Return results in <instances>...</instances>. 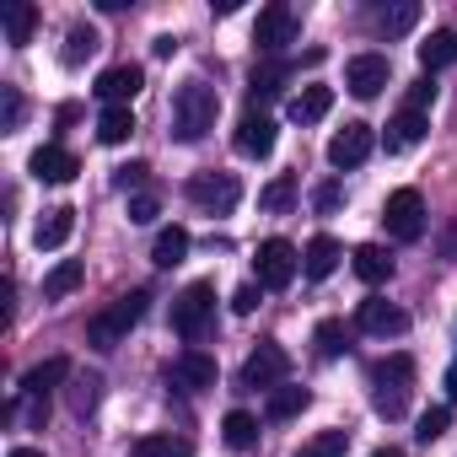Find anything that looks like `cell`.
Instances as JSON below:
<instances>
[{
    "instance_id": "6da1fadb",
    "label": "cell",
    "mask_w": 457,
    "mask_h": 457,
    "mask_svg": "<svg viewBox=\"0 0 457 457\" xmlns=\"http://www.w3.org/2000/svg\"><path fill=\"white\" fill-rule=\"evenodd\" d=\"M215 113H220V92H215L210 81H183V87L172 92V135H178L183 145L204 140V135L215 129Z\"/></svg>"
},
{
    "instance_id": "7a4b0ae2",
    "label": "cell",
    "mask_w": 457,
    "mask_h": 457,
    "mask_svg": "<svg viewBox=\"0 0 457 457\" xmlns=\"http://www.w3.org/2000/svg\"><path fill=\"white\" fill-rule=\"evenodd\" d=\"M409 393H414V361H409L403 350L371 366V409H377L382 420H403Z\"/></svg>"
},
{
    "instance_id": "3957f363",
    "label": "cell",
    "mask_w": 457,
    "mask_h": 457,
    "mask_svg": "<svg viewBox=\"0 0 457 457\" xmlns=\"http://www.w3.org/2000/svg\"><path fill=\"white\" fill-rule=\"evenodd\" d=\"M140 312H145V291L119 296L108 312H97V318L87 323V345H92V350H119V339L140 323Z\"/></svg>"
},
{
    "instance_id": "277c9868",
    "label": "cell",
    "mask_w": 457,
    "mask_h": 457,
    "mask_svg": "<svg viewBox=\"0 0 457 457\" xmlns=\"http://www.w3.org/2000/svg\"><path fill=\"white\" fill-rule=\"evenodd\" d=\"M210 318H215V286H210V280H194V286L172 302V334L199 339V334L210 328Z\"/></svg>"
},
{
    "instance_id": "5b68a950",
    "label": "cell",
    "mask_w": 457,
    "mask_h": 457,
    "mask_svg": "<svg viewBox=\"0 0 457 457\" xmlns=\"http://www.w3.org/2000/svg\"><path fill=\"white\" fill-rule=\"evenodd\" d=\"M382 220H387V232L398 243H420L425 237V199H420V188H393L387 204H382Z\"/></svg>"
},
{
    "instance_id": "8992f818",
    "label": "cell",
    "mask_w": 457,
    "mask_h": 457,
    "mask_svg": "<svg viewBox=\"0 0 457 457\" xmlns=\"http://www.w3.org/2000/svg\"><path fill=\"white\" fill-rule=\"evenodd\" d=\"M188 199H194L199 210H210V215H226V210H237L243 183H237L232 172H194V178H188Z\"/></svg>"
},
{
    "instance_id": "52a82bcc",
    "label": "cell",
    "mask_w": 457,
    "mask_h": 457,
    "mask_svg": "<svg viewBox=\"0 0 457 457\" xmlns=\"http://www.w3.org/2000/svg\"><path fill=\"white\" fill-rule=\"evenodd\" d=\"M296 33H302V17H296L291 6H264L259 22H253V44H259V54H286V49L296 44Z\"/></svg>"
},
{
    "instance_id": "ba28073f",
    "label": "cell",
    "mask_w": 457,
    "mask_h": 457,
    "mask_svg": "<svg viewBox=\"0 0 457 457\" xmlns=\"http://www.w3.org/2000/svg\"><path fill=\"white\" fill-rule=\"evenodd\" d=\"M253 270H259V286H264V291H286V286L296 280L302 259H296V248H291L286 237H270V243H259Z\"/></svg>"
},
{
    "instance_id": "9c48e42d",
    "label": "cell",
    "mask_w": 457,
    "mask_h": 457,
    "mask_svg": "<svg viewBox=\"0 0 457 457\" xmlns=\"http://www.w3.org/2000/svg\"><path fill=\"white\" fill-rule=\"evenodd\" d=\"M286 371H291V355H286L275 339H264V345L243 361V387H264V393H275V387L286 382Z\"/></svg>"
},
{
    "instance_id": "30bf717a",
    "label": "cell",
    "mask_w": 457,
    "mask_h": 457,
    "mask_svg": "<svg viewBox=\"0 0 457 457\" xmlns=\"http://www.w3.org/2000/svg\"><path fill=\"white\" fill-rule=\"evenodd\" d=\"M393 81V65H387V54H355L350 65H345V87L361 97V103H371V97H382V87Z\"/></svg>"
},
{
    "instance_id": "8fae6325",
    "label": "cell",
    "mask_w": 457,
    "mask_h": 457,
    "mask_svg": "<svg viewBox=\"0 0 457 457\" xmlns=\"http://www.w3.org/2000/svg\"><path fill=\"white\" fill-rule=\"evenodd\" d=\"M371 145H377V135H371V124H345L334 140H328V162L339 167V172H350V167H361L366 156H371Z\"/></svg>"
},
{
    "instance_id": "7c38bea8",
    "label": "cell",
    "mask_w": 457,
    "mask_h": 457,
    "mask_svg": "<svg viewBox=\"0 0 457 457\" xmlns=\"http://www.w3.org/2000/svg\"><path fill=\"white\" fill-rule=\"evenodd\" d=\"M140 87H145V71H140V65H113V71H103V76H97V87H92V92H97L108 108H129V103L140 97Z\"/></svg>"
},
{
    "instance_id": "4fadbf2b",
    "label": "cell",
    "mask_w": 457,
    "mask_h": 457,
    "mask_svg": "<svg viewBox=\"0 0 457 457\" xmlns=\"http://www.w3.org/2000/svg\"><path fill=\"white\" fill-rule=\"evenodd\" d=\"M355 323H361L366 334H377V339H398V334L409 328V312L393 307V302H382V296H366L361 312H355Z\"/></svg>"
},
{
    "instance_id": "5bb4252c",
    "label": "cell",
    "mask_w": 457,
    "mask_h": 457,
    "mask_svg": "<svg viewBox=\"0 0 457 457\" xmlns=\"http://www.w3.org/2000/svg\"><path fill=\"white\" fill-rule=\"evenodd\" d=\"M167 382H172V387H188V393H204V387H215V361H210L204 350H183V355L167 366Z\"/></svg>"
},
{
    "instance_id": "9a60e30c",
    "label": "cell",
    "mask_w": 457,
    "mask_h": 457,
    "mask_svg": "<svg viewBox=\"0 0 457 457\" xmlns=\"http://www.w3.org/2000/svg\"><path fill=\"white\" fill-rule=\"evenodd\" d=\"M28 172H33L38 183H71V178L81 172V162H76V151H65V145H38L33 162H28Z\"/></svg>"
},
{
    "instance_id": "2e32d148",
    "label": "cell",
    "mask_w": 457,
    "mask_h": 457,
    "mask_svg": "<svg viewBox=\"0 0 457 457\" xmlns=\"http://www.w3.org/2000/svg\"><path fill=\"white\" fill-rule=\"evenodd\" d=\"M237 151L264 162V156L275 151V119H270V113H243V124H237Z\"/></svg>"
},
{
    "instance_id": "e0dca14e",
    "label": "cell",
    "mask_w": 457,
    "mask_h": 457,
    "mask_svg": "<svg viewBox=\"0 0 457 457\" xmlns=\"http://www.w3.org/2000/svg\"><path fill=\"white\" fill-rule=\"evenodd\" d=\"M71 232H76V210H71V204H54V210H44V220L33 226V243H38V248H65Z\"/></svg>"
},
{
    "instance_id": "ac0fdd59",
    "label": "cell",
    "mask_w": 457,
    "mask_h": 457,
    "mask_svg": "<svg viewBox=\"0 0 457 457\" xmlns=\"http://www.w3.org/2000/svg\"><path fill=\"white\" fill-rule=\"evenodd\" d=\"M339 259H345V248H339L328 232H318V237L307 243V253H302V270H307V280H328V275L339 270Z\"/></svg>"
},
{
    "instance_id": "d6986e66",
    "label": "cell",
    "mask_w": 457,
    "mask_h": 457,
    "mask_svg": "<svg viewBox=\"0 0 457 457\" xmlns=\"http://www.w3.org/2000/svg\"><path fill=\"white\" fill-rule=\"evenodd\" d=\"M0 22H6V44H12V49H22V44H33L38 6H28V0H12V6H0Z\"/></svg>"
},
{
    "instance_id": "ffe728a7",
    "label": "cell",
    "mask_w": 457,
    "mask_h": 457,
    "mask_svg": "<svg viewBox=\"0 0 457 457\" xmlns=\"http://www.w3.org/2000/svg\"><path fill=\"white\" fill-rule=\"evenodd\" d=\"M71 377H76L71 361H65V355H49L44 366H33V371L22 377V393H28V398H44L49 387H60V382H71Z\"/></svg>"
},
{
    "instance_id": "44dd1931",
    "label": "cell",
    "mask_w": 457,
    "mask_h": 457,
    "mask_svg": "<svg viewBox=\"0 0 457 457\" xmlns=\"http://www.w3.org/2000/svg\"><path fill=\"white\" fill-rule=\"evenodd\" d=\"M420 65H425V76H436V71L457 65V28H441V33H430V38L420 44Z\"/></svg>"
},
{
    "instance_id": "7402d4cb",
    "label": "cell",
    "mask_w": 457,
    "mask_h": 457,
    "mask_svg": "<svg viewBox=\"0 0 457 457\" xmlns=\"http://www.w3.org/2000/svg\"><path fill=\"white\" fill-rule=\"evenodd\" d=\"M328 108H334V87H318V81L291 97V119H296V124H318Z\"/></svg>"
},
{
    "instance_id": "603a6c76",
    "label": "cell",
    "mask_w": 457,
    "mask_h": 457,
    "mask_svg": "<svg viewBox=\"0 0 457 457\" xmlns=\"http://www.w3.org/2000/svg\"><path fill=\"white\" fill-rule=\"evenodd\" d=\"M81 280H87V264H81V259H60V264L44 275V302H65Z\"/></svg>"
},
{
    "instance_id": "cb8c5ba5",
    "label": "cell",
    "mask_w": 457,
    "mask_h": 457,
    "mask_svg": "<svg viewBox=\"0 0 457 457\" xmlns=\"http://www.w3.org/2000/svg\"><path fill=\"white\" fill-rule=\"evenodd\" d=\"M183 259H188V232H183V226H162L156 248H151V264L156 270H178Z\"/></svg>"
},
{
    "instance_id": "d4e9b609",
    "label": "cell",
    "mask_w": 457,
    "mask_h": 457,
    "mask_svg": "<svg viewBox=\"0 0 457 457\" xmlns=\"http://www.w3.org/2000/svg\"><path fill=\"white\" fill-rule=\"evenodd\" d=\"M425 129H430V119H425V113H414V108H403V113L387 124V151H409V145H420V140H425Z\"/></svg>"
},
{
    "instance_id": "484cf974",
    "label": "cell",
    "mask_w": 457,
    "mask_h": 457,
    "mask_svg": "<svg viewBox=\"0 0 457 457\" xmlns=\"http://www.w3.org/2000/svg\"><path fill=\"white\" fill-rule=\"evenodd\" d=\"M350 264H355V275H361L366 286H382V280L393 275V259H387V248H377V243H361V248L350 253Z\"/></svg>"
},
{
    "instance_id": "4316f807",
    "label": "cell",
    "mask_w": 457,
    "mask_h": 457,
    "mask_svg": "<svg viewBox=\"0 0 457 457\" xmlns=\"http://www.w3.org/2000/svg\"><path fill=\"white\" fill-rule=\"evenodd\" d=\"M65 398H71V414H81V420H87V414L97 409V398H103V377H97V371H76Z\"/></svg>"
},
{
    "instance_id": "83f0119b",
    "label": "cell",
    "mask_w": 457,
    "mask_h": 457,
    "mask_svg": "<svg viewBox=\"0 0 457 457\" xmlns=\"http://www.w3.org/2000/svg\"><path fill=\"white\" fill-rule=\"evenodd\" d=\"M307 403H312V393H307V387H291V382H280V387L270 393L264 414H270V420H296V414H302Z\"/></svg>"
},
{
    "instance_id": "f1b7e54d",
    "label": "cell",
    "mask_w": 457,
    "mask_h": 457,
    "mask_svg": "<svg viewBox=\"0 0 457 457\" xmlns=\"http://www.w3.org/2000/svg\"><path fill=\"white\" fill-rule=\"evenodd\" d=\"M220 436H226V446H237V452H243V446L259 441V420H253L248 409H232V414L220 420Z\"/></svg>"
},
{
    "instance_id": "f546056e",
    "label": "cell",
    "mask_w": 457,
    "mask_h": 457,
    "mask_svg": "<svg viewBox=\"0 0 457 457\" xmlns=\"http://www.w3.org/2000/svg\"><path fill=\"white\" fill-rule=\"evenodd\" d=\"M92 54H97V33H92L87 22H76V28L65 33V49H60V60H65V65L76 71V65H87Z\"/></svg>"
},
{
    "instance_id": "4dcf8cb0",
    "label": "cell",
    "mask_w": 457,
    "mask_h": 457,
    "mask_svg": "<svg viewBox=\"0 0 457 457\" xmlns=\"http://www.w3.org/2000/svg\"><path fill=\"white\" fill-rule=\"evenodd\" d=\"M135 135V113L129 108H103V119H97V140L103 145H124Z\"/></svg>"
},
{
    "instance_id": "1f68e13d",
    "label": "cell",
    "mask_w": 457,
    "mask_h": 457,
    "mask_svg": "<svg viewBox=\"0 0 457 457\" xmlns=\"http://www.w3.org/2000/svg\"><path fill=\"white\" fill-rule=\"evenodd\" d=\"M129 457H194V446L183 436H140L129 446Z\"/></svg>"
},
{
    "instance_id": "d6a6232c",
    "label": "cell",
    "mask_w": 457,
    "mask_h": 457,
    "mask_svg": "<svg viewBox=\"0 0 457 457\" xmlns=\"http://www.w3.org/2000/svg\"><path fill=\"white\" fill-rule=\"evenodd\" d=\"M345 452H350V430H339V425H334V430H318L312 441H302V452H296V457H345Z\"/></svg>"
},
{
    "instance_id": "836d02e7",
    "label": "cell",
    "mask_w": 457,
    "mask_h": 457,
    "mask_svg": "<svg viewBox=\"0 0 457 457\" xmlns=\"http://www.w3.org/2000/svg\"><path fill=\"white\" fill-rule=\"evenodd\" d=\"M286 81H291V65H286V60H270V65L253 71V97H280Z\"/></svg>"
},
{
    "instance_id": "e575fe53",
    "label": "cell",
    "mask_w": 457,
    "mask_h": 457,
    "mask_svg": "<svg viewBox=\"0 0 457 457\" xmlns=\"http://www.w3.org/2000/svg\"><path fill=\"white\" fill-rule=\"evenodd\" d=\"M312 345H318V355H323V361H334V355H345V350H350V334H345V323H339V318H323V323H318V334H312Z\"/></svg>"
},
{
    "instance_id": "d590c367",
    "label": "cell",
    "mask_w": 457,
    "mask_h": 457,
    "mask_svg": "<svg viewBox=\"0 0 457 457\" xmlns=\"http://www.w3.org/2000/svg\"><path fill=\"white\" fill-rule=\"evenodd\" d=\"M414 22H420V6H414V0H403V6H387V12H377V33H387V38L409 33Z\"/></svg>"
},
{
    "instance_id": "8d00e7d4",
    "label": "cell",
    "mask_w": 457,
    "mask_h": 457,
    "mask_svg": "<svg viewBox=\"0 0 457 457\" xmlns=\"http://www.w3.org/2000/svg\"><path fill=\"white\" fill-rule=\"evenodd\" d=\"M291 199H296V178H291V172H280V178L259 194V204H264V210H275V215H280V210H291Z\"/></svg>"
},
{
    "instance_id": "74e56055",
    "label": "cell",
    "mask_w": 457,
    "mask_h": 457,
    "mask_svg": "<svg viewBox=\"0 0 457 457\" xmlns=\"http://www.w3.org/2000/svg\"><path fill=\"white\" fill-rule=\"evenodd\" d=\"M446 425H452V409H446V403H436V409H425V414H420V430H414V436L430 446L436 436H446Z\"/></svg>"
},
{
    "instance_id": "f35d334b",
    "label": "cell",
    "mask_w": 457,
    "mask_h": 457,
    "mask_svg": "<svg viewBox=\"0 0 457 457\" xmlns=\"http://www.w3.org/2000/svg\"><path fill=\"white\" fill-rule=\"evenodd\" d=\"M156 215H162L156 194H129V220H135V226H151Z\"/></svg>"
},
{
    "instance_id": "ab89813d",
    "label": "cell",
    "mask_w": 457,
    "mask_h": 457,
    "mask_svg": "<svg viewBox=\"0 0 457 457\" xmlns=\"http://www.w3.org/2000/svg\"><path fill=\"white\" fill-rule=\"evenodd\" d=\"M430 103H436V76H420V81L409 87V108H414V113H425Z\"/></svg>"
},
{
    "instance_id": "60d3db41",
    "label": "cell",
    "mask_w": 457,
    "mask_h": 457,
    "mask_svg": "<svg viewBox=\"0 0 457 457\" xmlns=\"http://www.w3.org/2000/svg\"><path fill=\"white\" fill-rule=\"evenodd\" d=\"M145 172H151L145 162H129V167H113V183H119V188H140V183H145Z\"/></svg>"
},
{
    "instance_id": "b9f144b4",
    "label": "cell",
    "mask_w": 457,
    "mask_h": 457,
    "mask_svg": "<svg viewBox=\"0 0 457 457\" xmlns=\"http://www.w3.org/2000/svg\"><path fill=\"white\" fill-rule=\"evenodd\" d=\"M259 291H264V286H237V296H232V312H243V318H248V312L259 307Z\"/></svg>"
},
{
    "instance_id": "7bdbcfd3",
    "label": "cell",
    "mask_w": 457,
    "mask_h": 457,
    "mask_svg": "<svg viewBox=\"0 0 457 457\" xmlns=\"http://www.w3.org/2000/svg\"><path fill=\"white\" fill-rule=\"evenodd\" d=\"M339 199H345V188H339V183H323V188H318V210H323V215H334V210H339Z\"/></svg>"
},
{
    "instance_id": "ee69618b",
    "label": "cell",
    "mask_w": 457,
    "mask_h": 457,
    "mask_svg": "<svg viewBox=\"0 0 457 457\" xmlns=\"http://www.w3.org/2000/svg\"><path fill=\"white\" fill-rule=\"evenodd\" d=\"M17 124H22V92L6 87V129H17Z\"/></svg>"
},
{
    "instance_id": "f6af8a7d",
    "label": "cell",
    "mask_w": 457,
    "mask_h": 457,
    "mask_svg": "<svg viewBox=\"0 0 457 457\" xmlns=\"http://www.w3.org/2000/svg\"><path fill=\"white\" fill-rule=\"evenodd\" d=\"M156 54H162V60H167V54H178V38H172V33H162V38H156Z\"/></svg>"
},
{
    "instance_id": "bcb514c9",
    "label": "cell",
    "mask_w": 457,
    "mask_h": 457,
    "mask_svg": "<svg viewBox=\"0 0 457 457\" xmlns=\"http://www.w3.org/2000/svg\"><path fill=\"white\" fill-rule=\"evenodd\" d=\"M446 398H452V403H457V361H452V366H446Z\"/></svg>"
},
{
    "instance_id": "7dc6e473",
    "label": "cell",
    "mask_w": 457,
    "mask_h": 457,
    "mask_svg": "<svg viewBox=\"0 0 457 457\" xmlns=\"http://www.w3.org/2000/svg\"><path fill=\"white\" fill-rule=\"evenodd\" d=\"M6 457H44V452H38V446H12Z\"/></svg>"
},
{
    "instance_id": "c3c4849f",
    "label": "cell",
    "mask_w": 457,
    "mask_h": 457,
    "mask_svg": "<svg viewBox=\"0 0 457 457\" xmlns=\"http://www.w3.org/2000/svg\"><path fill=\"white\" fill-rule=\"evenodd\" d=\"M371 457H403V452H398V446H377Z\"/></svg>"
}]
</instances>
